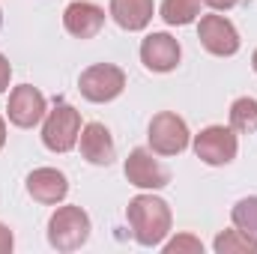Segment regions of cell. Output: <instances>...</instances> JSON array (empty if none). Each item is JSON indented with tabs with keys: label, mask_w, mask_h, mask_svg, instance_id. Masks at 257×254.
Here are the masks:
<instances>
[{
	"label": "cell",
	"mask_w": 257,
	"mask_h": 254,
	"mask_svg": "<svg viewBox=\"0 0 257 254\" xmlns=\"http://www.w3.org/2000/svg\"><path fill=\"white\" fill-rule=\"evenodd\" d=\"M126 218L132 227V236L138 245L144 248H156L165 242V236L171 233V206L156 197V194H138L132 197L126 206Z\"/></svg>",
	"instance_id": "obj_1"
},
{
	"label": "cell",
	"mask_w": 257,
	"mask_h": 254,
	"mask_svg": "<svg viewBox=\"0 0 257 254\" xmlns=\"http://www.w3.org/2000/svg\"><path fill=\"white\" fill-rule=\"evenodd\" d=\"M90 215L81 206H57L48 218V242L57 251H78L90 239Z\"/></svg>",
	"instance_id": "obj_2"
},
{
	"label": "cell",
	"mask_w": 257,
	"mask_h": 254,
	"mask_svg": "<svg viewBox=\"0 0 257 254\" xmlns=\"http://www.w3.org/2000/svg\"><path fill=\"white\" fill-rule=\"evenodd\" d=\"M78 90H81V96L87 102H96V105L114 102L126 90V72L114 63H96L81 72Z\"/></svg>",
	"instance_id": "obj_3"
},
{
	"label": "cell",
	"mask_w": 257,
	"mask_h": 254,
	"mask_svg": "<svg viewBox=\"0 0 257 254\" xmlns=\"http://www.w3.org/2000/svg\"><path fill=\"white\" fill-rule=\"evenodd\" d=\"M81 114L66 105V102H57L54 111L45 114V123H42V144L51 150V153H69L75 150L78 138H81Z\"/></svg>",
	"instance_id": "obj_4"
},
{
	"label": "cell",
	"mask_w": 257,
	"mask_h": 254,
	"mask_svg": "<svg viewBox=\"0 0 257 254\" xmlns=\"http://www.w3.org/2000/svg\"><path fill=\"white\" fill-rule=\"evenodd\" d=\"M189 138L192 135H189L186 120L174 111H159L147 129V141L156 156H180L189 147Z\"/></svg>",
	"instance_id": "obj_5"
},
{
	"label": "cell",
	"mask_w": 257,
	"mask_h": 254,
	"mask_svg": "<svg viewBox=\"0 0 257 254\" xmlns=\"http://www.w3.org/2000/svg\"><path fill=\"white\" fill-rule=\"evenodd\" d=\"M236 153H239V141L230 126H206L194 135V156L203 165H212V168L230 165Z\"/></svg>",
	"instance_id": "obj_6"
},
{
	"label": "cell",
	"mask_w": 257,
	"mask_h": 254,
	"mask_svg": "<svg viewBox=\"0 0 257 254\" xmlns=\"http://www.w3.org/2000/svg\"><path fill=\"white\" fill-rule=\"evenodd\" d=\"M197 39L212 57H233L242 45L239 30L224 15H203L197 24Z\"/></svg>",
	"instance_id": "obj_7"
},
{
	"label": "cell",
	"mask_w": 257,
	"mask_h": 254,
	"mask_svg": "<svg viewBox=\"0 0 257 254\" xmlns=\"http://www.w3.org/2000/svg\"><path fill=\"white\" fill-rule=\"evenodd\" d=\"M6 114H9V123L18 129H33L39 126L48 114V105H45V96L33 87V84H21L9 93V105H6Z\"/></svg>",
	"instance_id": "obj_8"
},
{
	"label": "cell",
	"mask_w": 257,
	"mask_h": 254,
	"mask_svg": "<svg viewBox=\"0 0 257 254\" xmlns=\"http://www.w3.org/2000/svg\"><path fill=\"white\" fill-rule=\"evenodd\" d=\"M126 180L132 186H138V189H165L168 183H171V171L153 156V150H144V147H138V150H132L126 159Z\"/></svg>",
	"instance_id": "obj_9"
},
{
	"label": "cell",
	"mask_w": 257,
	"mask_h": 254,
	"mask_svg": "<svg viewBox=\"0 0 257 254\" xmlns=\"http://www.w3.org/2000/svg\"><path fill=\"white\" fill-rule=\"evenodd\" d=\"M63 27L75 39H93L105 27V9L90 0H72L63 9Z\"/></svg>",
	"instance_id": "obj_10"
},
{
	"label": "cell",
	"mask_w": 257,
	"mask_h": 254,
	"mask_svg": "<svg viewBox=\"0 0 257 254\" xmlns=\"http://www.w3.org/2000/svg\"><path fill=\"white\" fill-rule=\"evenodd\" d=\"M180 57H183V48L171 33H150L141 42V63L150 72H159V75L174 72L180 66Z\"/></svg>",
	"instance_id": "obj_11"
},
{
	"label": "cell",
	"mask_w": 257,
	"mask_h": 254,
	"mask_svg": "<svg viewBox=\"0 0 257 254\" xmlns=\"http://www.w3.org/2000/svg\"><path fill=\"white\" fill-rule=\"evenodd\" d=\"M81 156L90 162V165H99V168H108L114 159H117V144L111 138V132L105 123H87L81 129Z\"/></svg>",
	"instance_id": "obj_12"
},
{
	"label": "cell",
	"mask_w": 257,
	"mask_h": 254,
	"mask_svg": "<svg viewBox=\"0 0 257 254\" xmlns=\"http://www.w3.org/2000/svg\"><path fill=\"white\" fill-rule=\"evenodd\" d=\"M27 194L36 203L54 206V203H60L69 194V180H66L63 171H57V168H36L27 177Z\"/></svg>",
	"instance_id": "obj_13"
},
{
	"label": "cell",
	"mask_w": 257,
	"mask_h": 254,
	"mask_svg": "<svg viewBox=\"0 0 257 254\" xmlns=\"http://www.w3.org/2000/svg\"><path fill=\"white\" fill-rule=\"evenodd\" d=\"M153 12H156L153 0H111V18L128 33L144 30L153 21Z\"/></svg>",
	"instance_id": "obj_14"
},
{
	"label": "cell",
	"mask_w": 257,
	"mask_h": 254,
	"mask_svg": "<svg viewBox=\"0 0 257 254\" xmlns=\"http://www.w3.org/2000/svg\"><path fill=\"white\" fill-rule=\"evenodd\" d=\"M162 18L171 27H186L200 18V0H162Z\"/></svg>",
	"instance_id": "obj_15"
},
{
	"label": "cell",
	"mask_w": 257,
	"mask_h": 254,
	"mask_svg": "<svg viewBox=\"0 0 257 254\" xmlns=\"http://www.w3.org/2000/svg\"><path fill=\"white\" fill-rule=\"evenodd\" d=\"M230 129L236 135H254L257 132V99L239 96L230 105Z\"/></svg>",
	"instance_id": "obj_16"
},
{
	"label": "cell",
	"mask_w": 257,
	"mask_h": 254,
	"mask_svg": "<svg viewBox=\"0 0 257 254\" xmlns=\"http://www.w3.org/2000/svg\"><path fill=\"white\" fill-rule=\"evenodd\" d=\"M230 221H233V227H236V230H242L248 239H254V242H257V194L242 197V200L233 206Z\"/></svg>",
	"instance_id": "obj_17"
},
{
	"label": "cell",
	"mask_w": 257,
	"mask_h": 254,
	"mask_svg": "<svg viewBox=\"0 0 257 254\" xmlns=\"http://www.w3.org/2000/svg\"><path fill=\"white\" fill-rule=\"evenodd\" d=\"M212 248H215L218 254H233V251L257 254V242H254V239H248L242 230H224V233H218V236H215Z\"/></svg>",
	"instance_id": "obj_18"
},
{
	"label": "cell",
	"mask_w": 257,
	"mask_h": 254,
	"mask_svg": "<svg viewBox=\"0 0 257 254\" xmlns=\"http://www.w3.org/2000/svg\"><path fill=\"white\" fill-rule=\"evenodd\" d=\"M165 251H168V254H183V251L200 254V251H203V242H200L197 236H192V233H180L177 239L165 242Z\"/></svg>",
	"instance_id": "obj_19"
},
{
	"label": "cell",
	"mask_w": 257,
	"mask_h": 254,
	"mask_svg": "<svg viewBox=\"0 0 257 254\" xmlns=\"http://www.w3.org/2000/svg\"><path fill=\"white\" fill-rule=\"evenodd\" d=\"M12 248H15V236L6 224H0V254H9Z\"/></svg>",
	"instance_id": "obj_20"
},
{
	"label": "cell",
	"mask_w": 257,
	"mask_h": 254,
	"mask_svg": "<svg viewBox=\"0 0 257 254\" xmlns=\"http://www.w3.org/2000/svg\"><path fill=\"white\" fill-rule=\"evenodd\" d=\"M9 78H12V66H9V60L0 54V93L9 87Z\"/></svg>",
	"instance_id": "obj_21"
},
{
	"label": "cell",
	"mask_w": 257,
	"mask_h": 254,
	"mask_svg": "<svg viewBox=\"0 0 257 254\" xmlns=\"http://www.w3.org/2000/svg\"><path fill=\"white\" fill-rule=\"evenodd\" d=\"M200 3H206L209 9H215V12H221V9H233L239 0H200Z\"/></svg>",
	"instance_id": "obj_22"
},
{
	"label": "cell",
	"mask_w": 257,
	"mask_h": 254,
	"mask_svg": "<svg viewBox=\"0 0 257 254\" xmlns=\"http://www.w3.org/2000/svg\"><path fill=\"white\" fill-rule=\"evenodd\" d=\"M3 144H6V120L0 117V150H3Z\"/></svg>",
	"instance_id": "obj_23"
},
{
	"label": "cell",
	"mask_w": 257,
	"mask_h": 254,
	"mask_svg": "<svg viewBox=\"0 0 257 254\" xmlns=\"http://www.w3.org/2000/svg\"><path fill=\"white\" fill-rule=\"evenodd\" d=\"M251 66H254V72H257V48H254V54H251Z\"/></svg>",
	"instance_id": "obj_24"
},
{
	"label": "cell",
	"mask_w": 257,
	"mask_h": 254,
	"mask_svg": "<svg viewBox=\"0 0 257 254\" xmlns=\"http://www.w3.org/2000/svg\"><path fill=\"white\" fill-rule=\"evenodd\" d=\"M0 24H3V9H0Z\"/></svg>",
	"instance_id": "obj_25"
}]
</instances>
